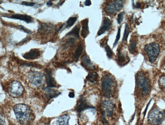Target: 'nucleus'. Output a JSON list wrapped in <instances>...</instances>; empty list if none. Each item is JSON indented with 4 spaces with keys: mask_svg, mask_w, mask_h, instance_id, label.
Returning <instances> with one entry per match:
<instances>
[{
    "mask_svg": "<svg viewBox=\"0 0 165 125\" xmlns=\"http://www.w3.org/2000/svg\"><path fill=\"white\" fill-rule=\"evenodd\" d=\"M77 19V17L76 16L69 18L68 20H67V22H66V28H70L72 26H73L74 24H75V22H76Z\"/></svg>",
    "mask_w": 165,
    "mask_h": 125,
    "instance_id": "nucleus-29",
    "label": "nucleus"
},
{
    "mask_svg": "<svg viewBox=\"0 0 165 125\" xmlns=\"http://www.w3.org/2000/svg\"><path fill=\"white\" fill-rule=\"evenodd\" d=\"M24 88L19 82L14 81L10 84L8 88V93L13 97L21 96L24 92Z\"/></svg>",
    "mask_w": 165,
    "mask_h": 125,
    "instance_id": "nucleus-7",
    "label": "nucleus"
},
{
    "mask_svg": "<svg viewBox=\"0 0 165 125\" xmlns=\"http://www.w3.org/2000/svg\"><path fill=\"white\" fill-rule=\"evenodd\" d=\"M44 91H45L46 96L48 98V101L53 98L57 97L61 94V92H59V91L54 90L53 89H51V88H49V87H46L45 88Z\"/></svg>",
    "mask_w": 165,
    "mask_h": 125,
    "instance_id": "nucleus-18",
    "label": "nucleus"
},
{
    "mask_svg": "<svg viewBox=\"0 0 165 125\" xmlns=\"http://www.w3.org/2000/svg\"><path fill=\"white\" fill-rule=\"evenodd\" d=\"M120 28H119L118 30V32H117V35H116V39H115V41L114 42V45H113V47H115L117 44L118 43V41L120 39Z\"/></svg>",
    "mask_w": 165,
    "mask_h": 125,
    "instance_id": "nucleus-32",
    "label": "nucleus"
},
{
    "mask_svg": "<svg viewBox=\"0 0 165 125\" xmlns=\"http://www.w3.org/2000/svg\"><path fill=\"white\" fill-rule=\"evenodd\" d=\"M80 28L79 26H77L73 28V29L71 30V31L69 32V33H67V36H70L73 37V38H76V39H79V33H80Z\"/></svg>",
    "mask_w": 165,
    "mask_h": 125,
    "instance_id": "nucleus-22",
    "label": "nucleus"
},
{
    "mask_svg": "<svg viewBox=\"0 0 165 125\" xmlns=\"http://www.w3.org/2000/svg\"><path fill=\"white\" fill-rule=\"evenodd\" d=\"M136 90L140 99L145 101L150 97L152 83L149 73L139 72L136 76Z\"/></svg>",
    "mask_w": 165,
    "mask_h": 125,
    "instance_id": "nucleus-1",
    "label": "nucleus"
},
{
    "mask_svg": "<svg viewBox=\"0 0 165 125\" xmlns=\"http://www.w3.org/2000/svg\"><path fill=\"white\" fill-rule=\"evenodd\" d=\"M124 12H120L118 14L117 16V22L119 24L122 23V22L124 19Z\"/></svg>",
    "mask_w": 165,
    "mask_h": 125,
    "instance_id": "nucleus-31",
    "label": "nucleus"
},
{
    "mask_svg": "<svg viewBox=\"0 0 165 125\" xmlns=\"http://www.w3.org/2000/svg\"><path fill=\"white\" fill-rule=\"evenodd\" d=\"M39 125H45V124L41 123V124H40Z\"/></svg>",
    "mask_w": 165,
    "mask_h": 125,
    "instance_id": "nucleus-39",
    "label": "nucleus"
},
{
    "mask_svg": "<svg viewBox=\"0 0 165 125\" xmlns=\"http://www.w3.org/2000/svg\"><path fill=\"white\" fill-rule=\"evenodd\" d=\"M9 18L15 19L20 20L26 22L28 24L31 23L33 22V18L31 16L27 15H23V14H15L14 15H11Z\"/></svg>",
    "mask_w": 165,
    "mask_h": 125,
    "instance_id": "nucleus-17",
    "label": "nucleus"
},
{
    "mask_svg": "<svg viewBox=\"0 0 165 125\" xmlns=\"http://www.w3.org/2000/svg\"><path fill=\"white\" fill-rule=\"evenodd\" d=\"M41 52L38 49H32L29 52L24 54L23 57L26 60H34L38 58Z\"/></svg>",
    "mask_w": 165,
    "mask_h": 125,
    "instance_id": "nucleus-14",
    "label": "nucleus"
},
{
    "mask_svg": "<svg viewBox=\"0 0 165 125\" xmlns=\"http://www.w3.org/2000/svg\"><path fill=\"white\" fill-rule=\"evenodd\" d=\"M70 117L67 115H62L57 121V125H69Z\"/></svg>",
    "mask_w": 165,
    "mask_h": 125,
    "instance_id": "nucleus-21",
    "label": "nucleus"
},
{
    "mask_svg": "<svg viewBox=\"0 0 165 125\" xmlns=\"http://www.w3.org/2000/svg\"><path fill=\"white\" fill-rule=\"evenodd\" d=\"M91 1H85V6H90L91 5Z\"/></svg>",
    "mask_w": 165,
    "mask_h": 125,
    "instance_id": "nucleus-36",
    "label": "nucleus"
},
{
    "mask_svg": "<svg viewBox=\"0 0 165 125\" xmlns=\"http://www.w3.org/2000/svg\"><path fill=\"white\" fill-rule=\"evenodd\" d=\"M81 23L82 24V31L81 35L83 38H85L89 33V19H83Z\"/></svg>",
    "mask_w": 165,
    "mask_h": 125,
    "instance_id": "nucleus-19",
    "label": "nucleus"
},
{
    "mask_svg": "<svg viewBox=\"0 0 165 125\" xmlns=\"http://www.w3.org/2000/svg\"><path fill=\"white\" fill-rule=\"evenodd\" d=\"M54 29V26L52 24H42L39 26L38 31L42 35H48L53 33Z\"/></svg>",
    "mask_w": 165,
    "mask_h": 125,
    "instance_id": "nucleus-11",
    "label": "nucleus"
},
{
    "mask_svg": "<svg viewBox=\"0 0 165 125\" xmlns=\"http://www.w3.org/2000/svg\"><path fill=\"white\" fill-rule=\"evenodd\" d=\"M76 40L74 38H70L69 39L67 40V41L65 42V44H64L63 48L64 49H68L69 48L73 47L74 45H75Z\"/></svg>",
    "mask_w": 165,
    "mask_h": 125,
    "instance_id": "nucleus-28",
    "label": "nucleus"
},
{
    "mask_svg": "<svg viewBox=\"0 0 165 125\" xmlns=\"http://www.w3.org/2000/svg\"><path fill=\"white\" fill-rule=\"evenodd\" d=\"M94 108L92 107V106L88 104V103H87V101L85 100L84 98L81 97L78 101L77 103L76 110L78 112L80 113L85 110L89 109V108Z\"/></svg>",
    "mask_w": 165,
    "mask_h": 125,
    "instance_id": "nucleus-12",
    "label": "nucleus"
},
{
    "mask_svg": "<svg viewBox=\"0 0 165 125\" xmlns=\"http://www.w3.org/2000/svg\"><path fill=\"white\" fill-rule=\"evenodd\" d=\"M101 86L104 97L110 98L113 96L116 90V84L112 76L108 74L103 76Z\"/></svg>",
    "mask_w": 165,
    "mask_h": 125,
    "instance_id": "nucleus-5",
    "label": "nucleus"
},
{
    "mask_svg": "<svg viewBox=\"0 0 165 125\" xmlns=\"http://www.w3.org/2000/svg\"><path fill=\"white\" fill-rule=\"evenodd\" d=\"M137 41L135 37L133 36L131 38V39L130 40V44L129 49L130 53L132 54H135L137 53Z\"/></svg>",
    "mask_w": 165,
    "mask_h": 125,
    "instance_id": "nucleus-20",
    "label": "nucleus"
},
{
    "mask_svg": "<svg viewBox=\"0 0 165 125\" xmlns=\"http://www.w3.org/2000/svg\"><path fill=\"white\" fill-rule=\"evenodd\" d=\"M165 121V110L153 106L148 114L147 125H162Z\"/></svg>",
    "mask_w": 165,
    "mask_h": 125,
    "instance_id": "nucleus-4",
    "label": "nucleus"
},
{
    "mask_svg": "<svg viewBox=\"0 0 165 125\" xmlns=\"http://www.w3.org/2000/svg\"><path fill=\"white\" fill-rule=\"evenodd\" d=\"M16 117L22 125H28L33 121L34 115L31 108L26 104H19L13 108Z\"/></svg>",
    "mask_w": 165,
    "mask_h": 125,
    "instance_id": "nucleus-2",
    "label": "nucleus"
},
{
    "mask_svg": "<svg viewBox=\"0 0 165 125\" xmlns=\"http://www.w3.org/2000/svg\"><path fill=\"white\" fill-rule=\"evenodd\" d=\"M81 65L88 70H94L95 67L92 63L88 55L85 54L81 57Z\"/></svg>",
    "mask_w": 165,
    "mask_h": 125,
    "instance_id": "nucleus-16",
    "label": "nucleus"
},
{
    "mask_svg": "<svg viewBox=\"0 0 165 125\" xmlns=\"http://www.w3.org/2000/svg\"><path fill=\"white\" fill-rule=\"evenodd\" d=\"M114 106L111 101H103L102 103L103 115L111 117L114 111Z\"/></svg>",
    "mask_w": 165,
    "mask_h": 125,
    "instance_id": "nucleus-9",
    "label": "nucleus"
},
{
    "mask_svg": "<svg viewBox=\"0 0 165 125\" xmlns=\"http://www.w3.org/2000/svg\"><path fill=\"white\" fill-rule=\"evenodd\" d=\"M130 33V28L128 24H126L125 26V30L124 33V37L122 40V42H126L128 39V36Z\"/></svg>",
    "mask_w": 165,
    "mask_h": 125,
    "instance_id": "nucleus-30",
    "label": "nucleus"
},
{
    "mask_svg": "<svg viewBox=\"0 0 165 125\" xmlns=\"http://www.w3.org/2000/svg\"><path fill=\"white\" fill-rule=\"evenodd\" d=\"M30 38L29 37H27L24 39L22 40V41L20 42V43H18V44H23L24 43H26L27 42L29 41V40H30Z\"/></svg>",
    "mask_w": 165,
    "mask_h": 125,
    "instance_id": "nucleus-35",
    "label": "nucleus"
},
{
    "mask_svg": "<svg viewBox=\"0 0 165 125\" xmlns=\"http://www.w3.org/2000/svg\"><path fill=\"white\" fill-rule=\"evenodd\" d=\"M161 44L157 40L150 42L144 47V52L148 60L151 63H155L161 54Z\"/></svg>",
    "mask_w": 165,
    "mask_h": 125,
    "instance_id": "nucleus-3",
    "label": "nucleus"
},
{
    "mask_svg": "<svg viewBox=\"0 0 165 125\" xmlns=\"http://www.w3.org/2000/svg\"><path fill=\"white\" fill-rule=\"evenodd\" d=\"M158 85L161 91L165 95V74H162L159 76L158 80Z\"/></svg>",
    "mask_w": 165,
    "mask_h": 125,
    "instance_id": "nucleus-23",
    "label": "nucleus"
},
{
    "mask_svg": "<svg viewBox=\"0 0 165 125\" xmlns=\"http://www.w3.org/2000/svg\"><path fill=\"white\" fill-rule=\"evenodd\" d=\"M28 78L30 83L36 87L41 86L44 84L43 75L40 72L31 71L29 74Z\"/></svg>",
    "mask_w": 165,
    "mask_h": 125,
    "instance_id": "nucleus-6",
    "label": "nucleus"
},
{
    "mask_svg": "<svg viewBox=\"0 0 165 125\" xmlns=\"http://www.w3.org/2000/svg\"><path fill=\"white\" fill-rule=\"evenodd\" d=\"M45 78L47 83V87L53 88L57 87V83L52 77V70L51 69H44Z\"/></svg>",
    "mask_w": 165,
    "mask_h": 125,
    "instance_id": "nucleus-10",
    "label": "nucleus"
},
{
    "mask_svg": "<svg viewBox=\"0 0 165 125\" xmlns=\"http://www.w3.org/2000/svg\"><path fill=\"white\" fill-rule=\"evenodd\" d=\"M69 96L70 98H74V96H75V94H74V93L73 92H70L69 94Z\"/></svg>",
    "mask_w": 165,
    "mask_h": 125,
    "instance_id": "nucleus-37",
    "label": "nucleus"
},
{
    "mask_svg": "<svg viewBox=\"0 0 165 125\" xmlns=\"http://www.w3.org/2000/svg\"><path fill=\"white\" fill-rule=\"evenodd\" d=\"M83 51V47L82 45L81 44H79L78 45L77 47L76 51H75V53L73 56V58L74 59V60L77 61L78 60L79 57L80 56L82 52Z\"/></svg>",
    "mask_w": 165,
    "mask_h": 125,
    "instance_id": "nucleus-25",
    "label": "nucleus"
},
{
    "mask_svg": "<svg viewBox=\"0 0 165 125\" xmlns=\"http://www.w3.org/2000/svg\"><path fill=\"white\" fill-rule=\"evenodd\" d=\"M98 77V75L96 72H89V74L87 75L86 79L87 81H89L91 83H94L96 82Z\"/></svg>",
    "mask_w": 165,
    "mask_h": 125,
    "instance_id": "nucleus-26",
    "label": "nucleus"
},
{
    "mask_svg": "<svg viewBox=\"0 0 165 125\" xmlns=\"http://www.w3.org/2000/svg\"><path fill=\"white\" fill-rule=\"evenodd\" d=\"M52 3L51 1H49L47 3V6H52Z\"/></svg>",
    "mask_w": 165,
    "mask_h": 125,
    "instance_id": "nucleus-38",
    "label": "nucleus"
},
{
    "mask_svg": "<svg viewBox=\"0 0 165 125\" xmlns=\"http://www.w3.org/2000/svg\"><path fill=\"white\" fill-rule=\"evenodd\" d=\"M117 52V63L118 65H124L129 63L130 59L126 52L122 51L120 48L118 49Z\"/></svg>",
    "mask_w": 165,
    "mask_h": 125,
    "instance_id": "nucleus-13",
    "label": "nucleus"
},
{
    "mask_svg": "<svg viewBox=\"0 0 165 125\" xmlns=\"http://www.w3.org/2000/svg\"><path fill=\"white\" fill-rule=\"evenodd\" d=\"M22 5L28 6H34L35 5V3L32 2H23L22 3Z\"/></svg>",
    "mask_w": 165,
    "mask_h": 125,
    "instance_id": "nucleus-34",
    "label": "nucleus"
},
{
    "mask_svg": "<svg viewBox=\"0 0 165 125\" xmlns=\"http://www.w3.org/2000/svg\"><path fill=\"white\" fill-rule=\"evenodd\" d=\"M124 1H111L106 5V12L109 14H114L122 9L124 6Z\"/></svg>",
    "mask_w": 165,
    "mask_h": 125,
    "instance_id": "nucleus-8",
    "label": "nucleus"
},
{
    "mask_svg": "<svg viewBox=\"0 0 165 125\" xmlns=\"http://www.w3.org/2000/svg\"><path fill=\"white\" fill-rule=\"evenodd\" d=\"M101 45L102 46H103V45L104 46L105 50L106 51V54H107V55L108 58H111L113 55H114V54H113V51H112L111 49L110 48V47L107 44V42H106V43L105 42V41L104 42H103V43H101Z\"/></svg>",
    "mask_w": 165,
    "mask_h": 125,
    "instance_id": "nucleus-27",
    "label": "nucleus"
},
{
    "mask_svg": "<svg viewBox=\"0 0 165 125\" xmlns=\"http://www.w3.org/2000/svg\"><path fill=\"white\" fill-rule=\"evenodd\" d=\"M111 25H112V22L111 21V20L109 18L105 17L103 20L102 24L98 32V35L99 36L102 35L105 32L108 31L111 28Z\"/></svg>",
    "mask_w": 165,
    "mask_h": 125,
    "instance_id": "nucleus-15",
    "label": "nucleus"
},
{
    "mask_svg": "<svg viewBox=\"0 0 165 125\" xmlns=\"http://www.w3.org/2000/svg\"><path fill=\"white\" fill-rule=\"evenodd\" d=\"M18 63H20V65H26V66H29V67H36V68H38V69H40L42 68V67L41 65H38L37 63H31V62H27V61H24L22 60H18Z\"/></svg>",
    "mask_w": 165,
    "mask_h": 125,
    "instance_id": "nucleus-24",
    "label": "nucleus"
},
{
    "mask_svg": "<svg viewBox=\"0 0 165 125\" xmlns=\"http://www.w3.org/2000/svg\"><path fill=\"white\" fill-rule=\"evenodd\" d=\"M18 27L20 28V29H22L23 31H24L25 33H31V31H30V29H28V28H25L24 26H18Z\"/></svg>",
    "mask_w": 165,
    "mask_h": 125,
    "instance_id": "nucleus-33",
    "label": "nucleus"
}]
</instances>
